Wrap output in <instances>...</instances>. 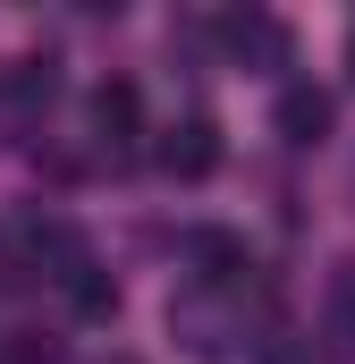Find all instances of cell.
Listing matches in <instances>:
<instances>
[{"mask_svg": "<svg viewBox=\"0 0 355 364\" xmlns=\"http://www.w3.org/2000/svg\"><path fill=\"white\" fill-rule=\"evenodd\" d=\"M220 43H229V51H279V26H271V17H220Z\"/></svg>", "mask_w": 355, "mask_h": 364, "instance_id": "cell-6", "label": "cell"}, {"mask_svg": "<svg viewBox=\"0 0 355 364\" xmlns=\"http://www.w3.org/2000/svg\"><path fill=\"white\" fill-rule=\"evenodd\" d=\"M263 364H322V356H313V348H296V339H271Z\"/></svg>", "mask_w": 355, "mask_h": 364, "instance_id": "cell-9", "label": "cell"}, {"mask_svg": "<svg viewBox=\"0 0 355 364\" xmlns=\"http://www.w3.org/2000/svg\"><path fill=\"white\" fill-rule=\"evenodd\" d=\"M161 170L170 178H212L220 170V127L212 119H178L170 136H161Z\"/></svg>", "mask_w": 355, "mask_h": 364, "instance_id": "cell-2", "label": "cell"}, {"mask_svg": "<svg viewBox=\"0 0 355 364\" xmlns=\"http://www.w3.org/2000/svg\"><path fill=\"white\" fill-rule=\"evenodd\" d=\"M68 296H77V314H85V322H110V314H119V279L102 272V263H85V272L68 279Z\"/></svg>", "mask_w": 355, "mask_h": 364, "instance_id": "cell-5", "label": "cell"}, {"mask_svg": "<svg viewBox=\"0 0 355 364\" xmlns=\"http://www.w3.org/2000/svg\"><path fill=\"white\" fill-rule=\"evenodd\" d=\"M330 119H339V102H330L322 85H288V93H279V110H271L279 144H296V153H305V144H322V136H330Z\"/></svg>", "mask_w": 355, "mask_h": 364, "instance_id": "cell-1", "label": "cell"}, {"mask_svg": "<svg viewBox=\"0 0 355 364\" xmlns=\"http://www.w3.org/2000/svg\"><path fill=\"white\" fill-rule=\"evenodd\" d=\"M330 322H339V348H355V272L330 279Z\"/></svg>", "mask_w": 355, "mask_h": 364, "instance_id": "cell-8", "label": "cell"}, {"mask_svg": "<svg viewBox=\"0 0 355 364\" xmlns=\"http://www.w3.org/2000/svg\"><path fill=\"white\" fill-rule=\"evenodd\" d=\"M195 263H203V279L254 272V263H246V237H229V229H195Z\"/></svg>", "mask_w": 355, "mask_h": 364, "instance_id": "cell-4", "label": "cell"}, {"mask_svg": "<svg viewBox=\"0 0 355 364\" xmlns=\"http://www.w3.org/2000/svg\"><path fill=\"white\" fill-rule=\"evenodd\" d=\"M93 127H102L110 144H127V136L144 127V93L127 85V77H102V85H93Z\"/></svg>", "mask_w": 355, "mask_h": 364, "instance_id": "cell-3", "label": "cell"}, {"mask_svg": "<svg viewBox=\"0 0 355 364\" xmlns=\"http://www.w3.org/2000/svg\"><path fill=\"white\" fill-rule=\"evenodd\" d=\"M347 77H355V26H347Z\"/></svg>", "mask_w": 355, "mask_h": 364, "instance_id": "cell-10", "label": "cell"}, {"mask_svg": "<svg viewBox=\"0 0 355 364\" xmlns=\"http://www.w3.org/2000/svg\"><path fill=\"white\" fill-rule=\"evenodd\" d=\"M9 85H17V102H51L60 77H51V60H17V77H9Z\"/></svg>", "mask_w": 355, "mask_h": 364, "instance_id": "cell-7", "label": "cell"}]
</instances>
